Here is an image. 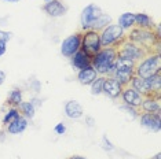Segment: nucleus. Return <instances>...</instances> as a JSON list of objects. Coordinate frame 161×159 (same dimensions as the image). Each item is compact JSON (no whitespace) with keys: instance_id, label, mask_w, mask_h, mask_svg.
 Wrapping results in <instances>:
<instances>
[{"instance_id":"35","label":"nucleus","mask_w":161,"mask_h":159,"mask_svg":"<svg viewBox=\"0 0 161 159\" xmlns=\"http://www.w3.org/2000/svg\"><path fill=\"white\" fill-rule=\"evenodd\" d=\"M7 44H8V43H6V41H0V58H2V56L7 52Z\"/></svg>"},{"instance_id":"28","label":"nucleus","mask_w":161,"mask_h":159,"mask_svg":"<svg viewBox=\"0 0 161 159\" xmlns=\"http://www.w3.org/2000/svg\"><path fill=\"white\" fill-rule=\"evenodd\" d=\"M101 148L105 151V152H113V151H116V146L112 143V140L106 135H103L101 137Z\"/></svg>"},{"instance_id":"7","label":"nucleus","mask_w":161,"mask_h":159,"mask_svg":"<svg viewBox=\"0 0 161 159\" xmlns=\"http://www.w3.org/2000/svg\"><path fill=\"white\" fill-rule=\"evenodd\" d=\"M102 13H103V10L98 4H95V3H90V4L84 7L81 10V14H80V28H81V32L92 29L94 23L97 22V19L101 17Z\"/></svg>"},{"instance_id":"10","label":"nucleus","mask_w":161,"mask_h":159,"mask_svg":"<svg viewBox=\"0 0 161 159\" xmlns=\"http://www.w3.org/2000/svg\"><path fill=\"white\" fill-rule=\"evenodd\" d=\"M42 10L47 17L53 18V19H58V18L66 15L69 8L66 3H64L62 0H51V2H46L42 6Z\"/></svg>"},{"instance_id":"2","label":"nucleus","mask_w":161,"mask_h":159,"mask_svg":"<svg viewBox=\"0 0 161 159\" xmlns=\"http://www.w3.org/2000/svg\"><path fill=\"white\" fill-rule=\"evenodd\" d=\"M117 60V48L113 47H102L91 59V66L95 69L98 75L110 77L114 73Z\"/></svg>"},{"instance_id":"3","label":"nucleus","mask_w":161,"mask_h":159,"mask_svg":"<svg viewBox=\"0 0 161 159\" xmlns=\"http://www.w3.org/2000/svg\"><path fill=\"white\" fill-rule=\"evenodd\" d=\"M161 73V54L149 52L143 59L135 64V75L142 78H149L154 74Z\"/></svg>"},{"instance_id":"20","label":"nucleus","mask_w":161,"mask_h":159,"mask_svg":"<svg viewBox=\"0 0 161 159\" xmlns=\"http://www.w3.org/2000/svg\"><path fill=\"white\" fill-rule=\"evenodd\" d=\"M156 22L149 14L146 13H135V28L141 29H154Z\"/></svg>"},{"instance_id":"16","label":"nucleus","mask_w":161,"mask_h":159,"mask_svg":"<svg viewBox=\"0 0 161 159\" xmlns=\"http://www.w3.org/2000/svg\"><path fill=\"white\" fill-rule=\"evenodd\" d=\"M29 125H31V121L21 115L18 119H15V121H13L11 124L7 125L4 129H6L7 135H10V136H19V135H22V133H25V131L29 128Z\"/></svg>"},{"instance_id":"38","label":"nucleus","mask_w":161,"mask_h":159,"mask_svg":"<svg viewBox=\"0 0 161 159\" xmlns=\"http://www.w3.org/2000/svg\"><path fill=\"white\" fill-rule=\"evenodd\" d=\"M66 159H87V158L83 156V155H72V156H69Z\"/></svg>"},{"instance_id":"39","label":"nucleus","mask_w":161,"mask_h":159,"mask_svg":"<svg viewBox=\"0 0 161 159\" xmlns=\"http://www.w3.org/2000/svg\"><path fill=\"white\" fill-rule=\"evenodd\" d=\"M2 2H6V3H18L21 0H2Z\"/></svg>"},{"instance_id":"14","label":"nucleus","mask_w":161,"mask_h":159,"mask_svg":"<svg viewBox=\"0 0 161 159\" xmlns=\"http://www.w3.org/2000/svg\"><path fill=\"white\" fill-rule=\"evenodd\" d=\"M142 113L161 114V95H146L143 96L141 108Z\"/></svg>"},{"instance_id":"11","label":"nucleus","mask_w":161,"mask_h":159,"mask_svg":"<svg viewBox=\"0 0 161 159\" xmlns=\"http://www.w3.org/2000/svg\"><path fill=\"white\" fill-rule=\"evenodd\" d=\"M139 125L147 132L158 133L161 129V114H152V113H139L138 117Z\"/></svg>"},{"instance_id":"6","label":"nucleus","mask_w":161,"mask_h":159,"mask_svg":"<svg viewBox=\"0 0 161 159\" xmlns=\"http://www.w3.org/2000/svg\"><path fill=\"white\" fill-rule=\"evenodd\" d=\"M135 64L136 63L132 62V60L124 59V58H117L113 77H114L123 86L130 85L131 78L135 75Z\"/></svg>"},{"instance_id":"13","label":"nucleus","mask_w":161,"mask_h":159,"mask_svg":"<svg viewBox=\"0 0 161 159\" xmlns=\"http://www.w3.org/2000/svg\"><path fill=\"white\" fill-rule=\"evenodd\" d=\"M120 100H121V104L131 106L135 108H141L143 95H141L139 92H136L135 89L131 88L130 85H127L123 88V92H121V95H120Z\"/></svg>"},{"instance_id":"17","label":"nucleus","mask_w":161,"mask_h":159,"mask_svg":"<svg viewBox=\"0 0 161 159\" xmlns=\"http://www.w3.org/2000/svg\"><path fill=\"white\" fill-rule=\"evenodd\" d=\"M91 59H92V56H90L88 54H86L84 51H81V49L76 52L72 58H69L72 67L75 69L76 71L83 70V69H86V67H90L91 66Z\"/></svg>"},{"instance_id":"37","label":"nucleus","mask_w":161,"mask_h":159,"mask_svg":"<svg viewBox=\"0 0 161 159\" xmlns=\"http://www.w3.org/2000/svg\"><path fill=\"white\" fill-rule=\"evenodd\" d=\"M6 80H7V74H6V71H4V70H0V86L4 84Z\"/></svg>"},{"instance_id":"32","label":"nucleus","mask_w":161,"mask_h":159,"mask_svg":"<svg viewBox=\"0 0 161 159\" xmlns=\"http://www.w3.org/2000/svg\"><path fill=\"white\" fill-rule=\"evenodd\" d=\"M29 102H31L33 106L37 108H42V106H43V99L40 97L39 95H33V96H31V99H29Z\"/></svg>"},{"instance_id":"30","label":"nucleus","mask_w":161,"mask_h":159,"mask_svg":"<svg viewBox=\"0 0 161 159\" xmlns=\"http://www.w3.org/2000/svg\"><path fill=\"white\" fill-rule=\"evenodd\" d=\"M28 88L31 89V91L33 92L35 95H39V93L42 92V88H43L42 81H40V80H37V78L29 80V81H28Z\"/></svg>"},{"instance_id":"12","label":"nucleus","mask_w":161,"mask_h":159,"mask_svg":"<svg viewBox=\"0 0 161 159\" xmlns=\"http://www.w3.org/2000/svg\"><path fill=\"white\" fill-rule=\"evenodd\" d=\"M124 86L120 84L117 80L110 75V77H105V82H103V91H102V95H105L106 97L112 100H119L120 95L123 92Z\"/></svg>"},{"instance_id":"27","label":"nucleus","mask_w":161,"mask_h":159,"mask_svg":"<svg viewBox=\"0 0 161 159\" xmlns=\"http://www.w3.org/2000/svg\"><path fill=\"white\" fill-rule=\"evenodd\" d=\"M112 22H113L112 17L109 15L108 13L103 11V13L101 14V17L97 19V22L94 23V28H92V29H94V30H97V32H101L102 29H105L106 26H108V25H110Z\"/></svg>"},{"instance_id":"36","label":"nucleus","mask_w":161,"mask_h":159,"mask_svg":"<svg viewBox=\"0 0 161 159\" xmlns=\"http://www.w3.org/2000/svg\"><path fill=\"white\" fill-rule=\"evenodd\" d=\"M7 132H6V129L4 128H2L0 129V143H4L6 141V139H7Z\"/></svg>"},{"instance_id":"1","label":"nucleus","mask_w":161,"mask_h":159,"mask_svg":"<svg viewBox=\"0 0 161 159\" xmlns=\"http://www.w3.org/2000/svg\"><path fill=\"white\" fill-rule=\"evenodd\" d=\"M127 38L147 52H160V25H156L154 29L134 28L127 33Z\"/></svg>"},{"instance_id":"40","label":"nucleus","mask_w":161,"mask_h":159,"mask_svg":"<svg viewBox=\"0 0 161 159\" xmlns=\"http://www.w3.org/2000/svg\"><path fill=\"white\" fill-rule=\"evenodd\" d=\"M46 2H51V0H44V3H46Z\"/></svg>"},{"instance_id":"29","label":"nucleus","mask_w":161,"mask_h":159,"mask_svg":"<svg viewBox=\"0 0 161 159\" xmlns=\"http://www.w3.org/2000/svg\"><path fill=\"white\" fill-rule=\"evenodd\" d=\"M120 108H121V110L131 119H138L139 113H141V110H139V108H135V107H131V106H125V104H120Z\"/></svg>"},{"instance_id":"4","label":"nucleus","mask_w":161,"mask_h":159,"mask_svg":"<svg viewBox=\"0 0 161 159\" xmlns=\"http://www.w3.org/2000/svg\"><path fill=\"white\" fill-rule=\"evenodd\" d=\"M99 38L102 47L117 48L127 38V32H124L117 23L112 22L110 25H108L105 29H102L99 32Z\"/></svg>"},{"instance_id":"15","label":"nucleus","mask_w":161,"mask_h":159,"mask_svg":"<svg viewBox=\"0 0 161 159\" xmlns=\"http://www.w3.org/2000/svg\"><path fill=\"white\" fill-rule=\"evenodd\" d=\"M64 114L68 119L79 121V119L84 118V107L77 100H68L64 106Z\"/></svg>"},{"instance_id":"5","label":"nucleus","mask_w":161,"mask_h":159,"mask_svg":"<svg viewBox=\"0 0 161 159\" xmlns=\"http://www.w3.org/2000/svg\"><path fill=\"white\" fill-rule=\"evenodd\" d=\"M147 51L142 47H139L138 44L130 41L128 38H125L124 41L117 47V58H124V59L132 60V62H139L141 59L147 55Z\"/></svg>"},{"instance_id":"34","label":"nucleus","mask_w":161,"mask_h":159,"mask_svg":"<svg viewBox=\"0 0 161 159\" xmlns=\"http://www.w3.org/2000/svg\"><path fill=\"white\" fill-rule=\"evenodd\" d=\"M84 124H86L87 128L92 129L95 126V124H97V121H95V118L91 117V115H86V118H84Z\"/></svg>"},{"instance_id":"25","label":"nucleus","mask_w":161,"mask_h":159,"mask_svg":"<svg viewBox=\"0 0 161 159\" xmlns=\"http://www.w3.org/2000/svg\"><path fill=\"white\" fill-rule=\"evenodd\" d=\"M130 86L132 89H135L136 92H139L141 95H143V96L147 95V86H146V80L145 78L134 75L130 81Z\"/></svg>"},{"instance_id":"21","label":"nucleus","mask_w":161,"mask_h":159,"mask_svg":"<svg viewBox=\"0 0 161 159\" xmlns=\"http://www.w3.org/2000/svg\"><path fill=\"white\" fill-rule=\"evenodd\" d=\"M145 80L147 86V95H161V73Z\"/></svg>"},{"instance_id":"9","label":"nucleus","mask_w":161,"mask_h":159,"mask_svg":"<svg viewBox=\"0 0 161 159\" xmlns=\"http://www.w3.org/2000/svg\"><path fill=\"white\" fill-rule=\"evenodd\" d=\"M80 48H81V30L65 37L59 45L61 55L68 59L72 58L77 51H80Z\"/></svg>"},{"instance_id":"22","label":"nucleus","mask_w":161,"mask_h":159,"mask_svg":"<svg viewBox=\"0 0 161 159\" xmlns=\"http://www.w3.org/2000/svg\"><path fill=\"white\" fill-rule=\"evenodd\" d=\"M24 102V91L21 88H13L8 92L6 99V106L8 107H18Z\"/></svg>"},{"instance_id":"23","label":"nucleus","mask_w":161,"mask_h":159,"mask_svg":"<svg viewBox=\"0 0 161 159\" xmlns=\"http://www.w3.org/2000/svg\"><path fill=\"white\" fill-rule=\"evenodd\" d=\"M21 117V113L18 110V107H8L6 106V110L3 113V117H2V128H6L8 124H11L13 121H15Z\"/></svg>"},{"instance_id":"26","label":"nucleus","mask_w":161,"mask_h":159,"mask_svg":"<svg viewBox=\"0 0 161 159\" xmlns=\"http://www.w3.org/2000/svg\"><path fill=\"white\" fill-rule=\"evenodd\" d=\"M103 82H105V77L103 75H98L97 78L91 82L90 85V92L92 96H99L102 95V91H103Z\"/></svg>"},{"instance_id":"8","label":"nucleus","mask_w":161,"mask_h":159,"mask_svg":"<svg viewBox=\"0 0 161 159\" xmlns=\"http://www.w3.org/2000/svg\"><path fill=\"white\" fill-rule=\"evenodd\" d=\"M102 48L101 45V38H99V32L90 29V30L81 32V51L88 54L90 56H94L99 49Z\"/></svg>"},{"instance_id":"18","label":"nucleus","mask_w":161,"mask_h":159,"mask_svg":"<svg viewBox=\"0 0 161 159\" xmlns=\"http://www.w3.org/2000/svg\"><path fill=\"white\" fill-rule=\"evenodd\" d=\"M97 77H98V73L95 71V69L92 66H90V67L83 69V70H79L77 75H76V80L79 81V84H81L84 86H90L91 82Z\"/></svg>"},{"instance_id":"31","label":"nucleus","mask_w":161,"mask_h":159,"mask_svg":"<svg viewBox=\"0 0 161 159\" xmlns=\"http://www.w3.org/2000/svg\"><path fill=\"white\" fill-rule=\"evenodd\" d=\"M68 132V126L64 124V122H58V124L54 126V133L57 136H65Z\"/></svg>"},{"instance_id":"19","label":"nucleus","mask_w":161,"mask_h":159,"mask_svg":"<svg viewBox=\"0 0 161 159\" xmlns=\"http://www.w3.org/2000/svg\"><path fill=\"white\" fill-rule=\"evenodd\" d=\"M117 25L123 29L124 32H130L135 28V13H123L117 18Z\"/></svg>"},{"instance_id":"33","label":"nucleus","mask_w":161,"mask_h":159,"mask_svg":"<svg viewBox=\"0 0 161 159\" xmlns=\"http://www.w3.org/2000/svg\"><path fill=\"white\" fill-rule=\"evenodd\" d=\"M11 38H13V33H11V32H7V30H3V29H0V41L8 43Z\"/></svg>"},{"instance_id":"24","label":"nucleus","mask_w":161,"mask_h":159,"mask_svg":"<svg viewBox=\"0 0 161 159\" xmlns=\"http://www.w3.org/2000/svg\"><path fill=\"white\" fill-rule=\"evenodd\" d=\"M18 110H19L21 115L25 117L26 119H29V121H32V119L36 117V113H37V108L29 102V100H24V102L18 106Z\"/></svg>"}]
</instances>
